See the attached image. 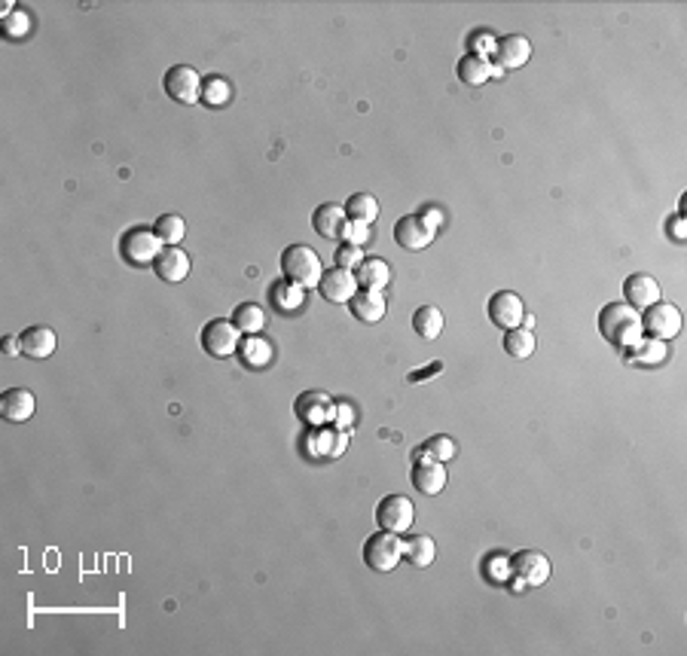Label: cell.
<instances>
[{
    "mask_svg": "<svg viewBox=\"0 0 687 656\" xmlns=\"http://www.w3.org/2000/svg\"><path fill=\"white\" fill-rule=\"evenodd\" d=\"M599 333L614 348L627 351L642 340V315L632 306H627V302H608L599 312Z\"/></svg>",
    "mask_w": 687,
    "mask_h": 656,
    "instance_id": "cell-1",
    "label": "cell"
},
{
    "mask_svg": "<svg viewBox=\"0 0 687 656\" xmlns=\"http://www.w3.org/2000/svg\"><path fill=\"white\" fill-rule=\"evenodd\" d=\"M281 275L300 287H318L324 266H321V257L308 245H291L281 254Z\"/></svg>",
    "mask_w": 687,
    "mask_h": 656,
    "instance_id": "cell-2",
    "label": "cell"
},
{
    "mask_svg": "<svg viewBox=\"0 0 687 656\" xmlns=\"http://www.w3.org/2000/svg\"><path fill=\"white\" fill-rule=\"evenodd\" d=\"M401 558H403L401 535L376 531V535H370L367 543H363V562H367V568H373L376 574H391V571L401 565Z\"/></svg>",
    "mask_w": 687,
    "mask_h": 656,
    "instance_id": "cell-3",
    "label": "cell"
},
{
    "mask_svg": "<svg viewBox=\"0 0 687 656\" xmlns=\"http://www.w3.org/2000/svg\"><path fill=\"white\" fill-rule=\"evenodd\" d=\"M160 251H162V241L153 230H147V226H132V230H126L120 238L122 260L132 262V266H153V260L160 257Z\"/></svg>",
    "mask_w": 687,
    "mask_h": 656,
    "instance_id": "cell-4",
    "label": "cell"
},
{
    "mask_svg": "<svg viewBox=\"0 0 687 656\" xmlns=\"http://www.w3.org/2000/svg\"><path fill=\"white\" fill-rule=\"evenodd\" d=\"M165 95H168L171 101H177V105H199L202 101V86L205 80L199 77L196 67L190 65H175L165 71Z\"/></svg>",
    "mask_w": 687,
    "mask_h": 656,
    "instance_id": "cell-5",
    "label": "cell"
},
{
    "mask_svg": "<svg viewBox=\"0 0 687 656\" xmlns=\"http://www.w3.org/2000/svg\"><path fill=\"white\" fill-rule=\"evenodd\" d=\"M642 333H648L651 340L669 342L682 333V312H678L672 302H654V306L644 308L642 315Z\"/></svg>",
    "mask_w": 687,
    "mask_h": 656,
    "instance_id": "cell-6",
    "label": "cell"
},
{
    "mask_svg": "<svg viewBox=\"0 0 687 656\" xmlns=\"http://www.w3.org/2000/svg\"><path fill=\"white\" fill-rule=\"evenodd\" d=\"M238 342H242V333H238L232 321L215 317V321L205 324V330H202L205 355L217 357V361H226V357H232L238 351Z\"/></svg>",
    "mask_w": 687,
    "mask_h": 656,
    "instance_id": "cell-7",
    "label": "cell"
},
{
    "mask_svg": "<svg viewBox=\"0 0 687 656\" xmlns=\"http://www.w3.org/2000/svg\"><path fill=\"white\" fill-rule=\"evenodd\" d=\"M416 522V507L407 495H388V498L379 501L376 507V525L382 531H391V535H403L410 531V525Z\"/></svg>",
    "mask_w": 687,
    "mask_h": 656,
    "instance_id": "cell-8",
    "label": "cell"
},
{
    "mask_svg": "<svg viewBox=\"0 0 687 656\" xmlns=\"http://www.w3.org/2000/svg\"><path fill=\"white\" fill-rule=\"evenodd\" d=\"M511 568L517 580H513V590L519 586H541L550 580V558L538 550H522L511 558Z\"/></svg>",
    "mask_w": 687,
    "mask_h": 656,
    "instance_id": "cell-9",
    "label": "cell"
},
{
    "mask_svg": "<svg viewBox=\"0 0 687 656\" xmlns=\"http://www.w3.org/2000/svg\"><path fill=\"white\" fill-rule=\"evenodd\" d=\"M434 238H437V232L431 230V226L425 223L418 214H407V217H401L394 223V241L403 247V251H410V254L425 251V247H428Z\"/></svg>",
    "mask_w": 687,
    "mask_h": 656,
    "instance_id": "cell-10",
    "label": "cell"
},
{
    "mask_svg": "<svg viewBox=\"0 0 687 656\" xmlns=\"http://www.w3.org/2000/svg\"><path fill=\"white\" fill-rule=\"evenodd\" d=\"M318 290L327 302H333V306H346V302H352V296L361 287H357L355 272L333 266V269H324V275H321V281H318Z\"/></svg>",
    "mask_w": 687,
    "mask_h": 656,
    "instance_id": "cell-11",
    "label": "cell"
},
{
    "mask_svg": "<svg viewBox=\"0 0 687 656\" xmlns=\"http://www.w3.org/2000/svg\"><path fill=\"white\" fill-rule=\"evenodd\" d=\"M489 317L495 327L517 330L526 321V306H522V300L513 290H501V293H495L489 300Z\"/></svg>",
    "mask_w": 687,
    "mask_h": 656,
    "instance_id": "cell-12",
    "label": "cell"
},
{
    "mask_svg": "<svg viewBox=\"0 0 687 656\" xmlns=\"http://www.w3.org/2000/svg\"><path fill=\"white\" fill-rule=\"evenodd\" d=\"M293 412H297V418L306 421L308 427H321V425H327V421L336 418V403L321 391H306L297 397Z\"/></svg>",
    "mask_w": 687,
    "mask_h": 656,
    "instance_id": "cell-13",
    "label": "cell"
},
{
    "mask_svg": "<svg viewBox=\"0 0 687 656\" xmlns=\"http://www.w3.org/2000/svg\"><path fill=\"white\" fill-rule=\"evenodd\" d=\"M623 296H627V306H632L638 312V308H648V306H654V302H660L663 300V290H660V285L651 275H644V272H636V275H629L627 281H623Z\"/></svg>",
    "mask_w": 687,
    "mask_h": 656,
    "instance_id": "cell-14",
    "label": "cell"
},
{
    "mask_svg": "<svg viewBox=\"0 0 687 656\" xmlns=\"http://www.w3.org/2000/svg\"><path fill=\"white\" fill-rule=\"evenodd\" d=\"M153 272L165 285H181L190 275V257L181 247H162L160 257L153 260Z\"/></svg>",
    "mask_w": 687,
    "mask_h": 656,
    "instance_id": "cell-15",
    "label": "cell"
},
{
    "mask_svg": "<svg viewBox=\"0 0 687 656\" xmlns=\"http://www.w3.org/2000/svg\"><path fill=\"white\" fill-rule=\"evenodd\" d=\"M412 486H416L418 495L437 498V495L446 488V467L440 465V461L418 458L416 467H412Z\"/></svg>",
    "mask_w": 687,
    "mask_h": 656,
    "instance_id": "cell-16",
    "label": "cell"
},
{
    "mask_svg": "<svg viewBox=\"0 0 687 656\" xmlns=\"http://www.w3.org/2000/svg\"><path fill=\"white\" fill-rule=\"evenodd\" d=\"M34 410H37V400L27 388H10L0 394V416L10 425H22L34 416Z\"/></svg>",
    "mask_w": 687,
    "mask_h": 656,
    "instance_id": "cell-17",
    "label": "cell"
},
{
    "mask_svg": "<svg viewBox=\"0 0 687 656\" xmlns=\"http://www.w3.org/2000/svg\"><path fill=\"white\" fill-rule=\"evenodd\" d=\"M532 59V43L522 34H504L495 40V61L501 67H522Z\"/></svg>",
    "mask_w": 687,
    "mask_h": 656,
    "instance_id": "cell-18",
    "label": "cell"
},
{
    "mask_svg": "<svg viewBox=\"0 0 687 656\" xmlns=\"http://www.w3.org/2000/svg\"><path fill=\"white\" fill-rule=\"evenodd\" d=\"M348 312H352L361 324H379L385 312H388V306H385V296L379 293V290H357V293L352 296V302H348Z\"/></svg>",
    "mask_w": 687,
    "mask_h": 656,
    "instance_id": "cell-19",
    "label": "cell"
},
{
    "mask_svg": "<svg viewBox=\"0 0 687 656\" xmlns=\"http://www.w3.org/2000/svg\"><path fill=\"white\" fill-rule=\"evenodd\" d=\"M19 340H22V355L34 357V361H46V357H52L55 345H59V340H55V330L43 327V324L22 330Z\"/></svg>",
    "mask_w": 687,
    "mask_h": 656,
    "instance_id": "cell-20",
    "label": "cell"
},
{
    "mask_svg": "<svg viewBox=\"0 0 687 656\" xmlns=\"http://www.w3.org/2000/svg\"><path fill=\"white\" fill-rule=\"evenodd\" d=\"M348 223L346 217V205H336V202H324L321 208H315L312 214V226L318 236L324 238H340L342 236V226Z\"/></svg>",
    "mask_w": 687,
    "mask_h": 656,
    "instance_id": "cell-21",
    "label": "cell"
},
{
    "mask_svg": "<svg viewBox=\"0 0 687 656\" xmlns=\"http://www.w3.org/2000/svg\"><path fill=\"white\" fill-rule=\"evenodd\" d=\"M355 278H357V287L363 290H382L391 285V266L379 257H363L361 266L355 269Z\"/></svg>",
    "mask_w": 687,
    "mask_h": 656,
    "instance_id": "cell-22",
    "label": "cell"
},
{
    "mask_svg": "<svg viewBox=\"0 0 687 656\" xmlns=\"http://www.w3.org/2000/svg\"><path fill=\"white\" fill-rule=\"evenodd\" d=\"M308 452L324 455V458H336V455L346 452V433L340 427H312L308 433Z\"/></svg>",
    "mask_w": 687,
    "mask_h": 656,
    "instance_id": "cell-23",
    "label": "cell"
},
{
    "mask_svg": "<svg viewBox=\"0 0 687 656\" xmlns=\"http://www.w3.org/2000/svg\"><path fill=\"white\" fill-rule=\"evenodd\" d=\"M269 302L278 312L291 315V312H300L302 306H306V287L293 285V281L281 278L275 281V285L269 287Z\"/></svg>",
    "mask_w": 687,
    "mask_h": 656,
    "instance_id": "cell-24",
    "label": "cell"
},
{
    "mask_svg": "<svg viewBox=\"0 0 687 656\" xmlns=\"http://www.w3.org/2000/svg\"><path fill=\"white\" fill-rule=\"evenodd\" d=\"M456 74H458V80H462L465 86H486V82L492 80L495 67H492L489 59H483V55H471V52H467L465 59L458 61Z\"/></svg>",
    "mask_w": 687,
    "mask_h": 656,
    "instance_id": "cell-25",
    "label": "cell"
},
{
    "mask_svg": "<svg viewBox=\"0 0 687 656\" xmlns=\"http://www.w3.org/2000/svg\"><path fill=\"white\" fill-rule=\"evenodd\" d=\"M443 327H446V317L437 306H422V308H416V315H412V330H416L425 342H434L437 336L443 333Z\"/></svg>",
    "mask_w": 687,
    "mask_h": 656,
    "instance_id": "cell-26",
    "label": "cell"
},
{
    "mask_svg": "<svg viewBox=\"0 0 687 656\" xmlns=\"http://www.w3.org/2000/svg\"><path fill=\"white\" fill-rule=\"evenodd\" d=\"M238 357H242L245 367L263 370L272 361V345L260 340V336H245V342H238Z\"/></svg>",
    "mask_w": 687,
    "mask_h": 656,
    "instance_id": "cell-27",
    "label": "cell"
},
{
    "mask_svg": "<svg viewBox=\"0 0 687 656\" xmlns=\"http://www.w3.org/2000/svg\"><path fill=\"white\" fill-rule=\"evenodd\" d=\"M434 556H437V543L428 535H416L403 543V558H407L412 568H428L434 562Z\"/></svg>",
    "mask_w": 687,
    "mask_h": 656,
    "instance_id": "cell-28",
    "label": "cell"
},
{
    "mask_svg": "<svg viewBox=\"0 0 687 656\" xmlns=\"http://www.w3.org/2000/svg\"><path fill=\"white\" fill-rule=\"evenodd\" d=\"M232 324H236V330L242 336H257L266 324V312L257 306V302H242V306H236V312H232Z\"/></svg>",
    "mask_w": 687,
    "mask_h": 656,
    "instance_id": "cell-29",
    "label": "cell"
},
{
    "mask_svg": "<svg viewBox=\"0 0 687 656\" xmlns=\"http://www.w3.org/2000/svg\"><path fill=\"white\" fill-rule=\"evenodd\" d=\"M535 348H538V336H535L528 327H517V330H507L504 333V351L511 357H517V361L532 357Z\"/></svg>",
    "mask_w": 687,
    "mask_h": 656,
    "instance_id": "cell-30",
    "label": "cell"
},
{
    "mask_svg": "<svg viewBox=\"0 0 687 656\" xmlns=\"http://www.w3.org/2000/svg\"><path fill=\"white\" fill-rule=\"evenodd\" d=\"M346 217L370 226L376 217H379V202H376V196H370V192H355V196H348V202H346Z\"/></svg>",
    "mask_w": 687,
    "mask_h": 656,
    "instance_id": "cell-31",
    "label": "cell"
},
{
    "mask_svg": "<svg viewBox=\"0 0 687 656\" xmlns=\"http://www.w3.org/2000/svg\"><path fill=\"white\" fill-rule=\"evenodd\" d=\"M153 232L160 236L165 247H177L181 238L187 236V223H183L181 214H162V217L153 223Z\"/></svg>",
    "mask_w": 687,
    "mask_h": 656,
    "instance_id": "cell-32",
    "label": "cell"
},
{
    "mask_svg": "<svg viewBox=\"0 0 687 656\" xmlns=\"http://www.w3.org/2000/svg\"><path fill=\"white\" fill-rule=\"evenodd\" d=\"M627 351H632V363H642V367H657V363H663L666 361V342H660V340H638L632 348H627Z\"/></svg>",
    "mask_w": 687,
    "mask_h": 656,
    "instance_id": "cell-33",
    "label": "cell"
},
{
    "mask_svg": "<svg viewBox=\"0 0 687 656\" xmlns=\"http://www.w3.org/2000/svg\"><path fill=\"white\" fill-rule=\"evenodd\" d=\"M458 455V446L452 437H446V433H437V437H431L428 443H425L422 449H418V458H431V461H440V465H446V461H452Z\"/></svg>",
    "mask_w": 687,
    "mask_h": 656,
    "instance_id": "cell-34",
    "label": "cell"
},
{
    "mask_svg": "<svg viewBox=\"0 0 687 656\" xmlns=\"http://www.w3.org/2000/svg\"><path fill=\"white\" fill-rule=\"evenodd\" d=\"M232 101V86H230V80H223V77H208L205 80V86H202V105H208V107H223V105H230Z\"/></svg>",
    "mask_w": 687,
    "mask_h": 656,
    "instance_id": "cell-35",
    "label": "cell"
},
{
    "mask_svg": "<svg viewBox=\"0 0 687 656\" xmlns=\"http://www.w3.org/2000/svg\"><path fill=\"white\" fill-rule=\"evenodd\" d=\"M27 31H31V16H27L25 10H16V12H10V16L4 19V34L10 40L27 37Z\"/></svg>",
    "mask_w": 687,
    "mask_h": 656,
    "instance_id": "cell-36",
    "label": "cell"
},
{
    "mask_svg": "<svg viewBox=\"0 0 687 656\" xmlns=\"http://www.w3.org/2000/svg\"><path fill=\"white\" fill-rule=\"evenodd\" d=\"M363 262V251L357 245H348V241H342L340 251H336V266L340 269H348V272H355L357 266Z\"/></svg>",
    "mask_w": 687,
    "mask_h": 656,
    "instance_id": "cell-37",
    "label": "cell"
},
{
    "mask_svg": "<svg viewBox=\"0 0 687 656\" xmlns=\"http://www.w3.org/2000/svg\"><path fill=\"white\" fill-rule=\"evenodd\" d=\"M511 574H513V568H511V558L507 556H489L486 558V577L495 580V583H504Z\"/></svg>",
    "mask_w": 687,
    "mask_h": 656,
    "instance_id": "cell-38",
    "label": "cell"
},
{
    "mask_svg": "<svg viewBox=\"0 0 687 656\" xmlns=\"http://www.w3.org/2000/svg\"><path fill=\"white\" fill-rule=\"evenodd\" d=\"M342 238H346L348 245H357V247H361L363 241L370 238V226H367V223H357V220H348V223L342 226Z\"/></svg>",
    "mask_w": 687,
    "mask_h": 656,
    "instance_id": "cell-39",
    "label": "cell"
},
{
    "mask_svg": "<svg viewBox=\"0 0 687 656\" xmlns=\"http://www.w3.org/2000/svg\"><path fill=\"white\" fill-rule=\"evenodd\" d=\"M495 52V34L489 31H477L471 37V55H483V59H489V55Z\"/></svg>",
    "mask_w": 687,
    "mask_h": 656,
    "instance_id": "cell-40",
    "label": "cell"
},
{
    "mask_svg": "<svg viewBox=\"0 0 687 656\" xmlns=\"http://www.w3.org/2000/svg\"><path fill=\"white\" fill-rule=\"evenodd\" d=\"M418 217H422L425 220V223H428L431 226V230H440V226H443V211H440V208H434V205H428V208H422V211H418Z\"/></svg>",
    "mask_w": 687,
    "mask_h": 656,
    "instance_id": "cell-41",
    "label": "cell"
},
{
    "mask_svg": "<svg viewBox=\"0 0 687 656\" xmlns=\"http://www.w3.org/2000/svg\"><path fill=\"white\" fill-rule=\"evenodd\" d=\"M0 348H4L10 357H19V355H22V340H19V336H4Z\"/></svg>",
    "mask_w": 687,
    "mask_h": 656,
    "instance_id": "cell-42",
    "label": "cell"
},
{
    "mask_svg": "<svg viewBox=\"0 0 687 656\" xmlns=\"http://www.w3.org/2000/svg\"><path fill=\"white\" fill-rule=\"evenodd\" d=\"M669 230H672V238H678V241L684 238V220H682V214H675V217L669 220Z\"/></svg>",
    "mask_w": 687,
    "mask_h": 656,
    "instance_id": "cell-43",
    "label": "cell"
},
{
    "mask_svg": "<svg viewBox=\"0 0 687 656\" xmlns=\"http://www.w3.org/2000/svg\"><path fill=\"white\" fill-rule=\"evenodd\" d=\"M336 416H340V427H348V425H352V410H348V406L336 403Z\"/></svg>",
    "mask_w": 687,
    "mask_h": 656,
    "instance_id": "cell-44",
    "label": "cell"
},
{
    "mask_svg": "<svg viewBox=\"0 0 687 656\" xmlns=\"http://www.w3.org/2000/svg\"><path fill=\"white\" fill-rule=\"evenodd\" d=\"M431 372H440V363H434V367H428V370H422V372H410V382H425V376H431Z\"/></svg>",
    "mask_w": 687,
    "mask_h": 656,
    "instance_id": "cell-45",
    "label": "cell"
}]
</instances>
